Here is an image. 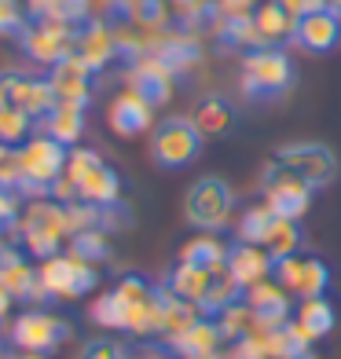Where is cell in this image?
<instances>
[{
	"mask_svg": "<svg viewBox=\"0 0 341 359\" xmlns=\"http://www.w3.org/2000/svg\"><path fill=\"white\" fill-rule=\"evenodd\" d=\"M330 11H337V15H341V0H330Z\"/></svg>",
	"mask_w": 341,
	"mask_h": 359,
	"instance_id": "44",
	"label": "cell"
},
{
	"mask_svg": "<svg viewBox=\"0 0 341 359\" xmlns=\"http://www.w3.org/2000/svg\"><path fill=\"white\" fill-rule=\"evenodd\" d=\"M202 359H224V355H220V352H213V355H202Z\"/></svg>",
	"mask_w": 341,
	"mask_h": 359,
	"instance_id": "45",
	"label": "cell"
},
{
	"mask_svg": "<svg viewBox=\"0 0 341 359\" xmlns=\"http://www.w3.org/2000/svg\"><path fill=\"white\" fill-rule=\"evenodd\" d=\"M48 85L55 92V103H81L88 107L92 100V70L77 55H67L48 70Z\"/></svg>",
	"mask_w": 341,
	"mask_h": 359,
	"instance_id": "15",
	"label": "cell"
},
{
	"mask_svg": "<svg viewBox=\"0 0 341 359\" xmlns=\"http://www.w3.org/2000/svg\"><path fill=\"white\" fill-rule=\"evenodd\" d=\"M74 41H77V26L70 22H59V19H37L22 29V52L41 62V67L52 70L55 62H62L67 55H74Z\"/></svg>",
	"mask_w": 341,
	"mask_h": 359,
	"instance_id": "10",
	"label": "cell"
},
{
	"mask_svg": "<svg viewBox=\"0 0 341 359\" xmlns=\"http://www.w3.org/2000/svg\"><path fill=\"white\" fill-rule=\"evenodd\" d=\"M26 26H29L26 4H19V0H0V37L19 41Z\"/></svg>",
	"mask_w": 341,
	"mask_h": 359,
	"instance_id": "36",
	"label": "cell"
},
{
	"mask_svg": "<svg viewBox=\"0 0 341 359\" xmlns=\"http://www.w3.org/2000/svg\"><path fill=\"white\" fill-rule=\"evenodd\" d=\"M128 88H133L140 100H147L151 107H161V103H169V95H173V74L161 59L143 55V59L133 62V70H128Z\"/></svg>",
	"mask_w": 341,
	"mask_h": 359,
	"instance_id": "16",
	"label": "cell"
},
{
	"mask_svg": "<svg viewBox=\"0 0 341 359\" xmlns=\"http://www.w3.org/2000/svg\"><path fill=\"white\" fill-rule=\"evenodd\" d=\"M11 304H15V301L8 297V290H4V286H0V319H4V316L11 312Z\"/></svg>",
	"mask_w": 341,
	"mask_h": 359,
	"instance_id": "42",
	"label": "cell"
},
{
	"mask_svg": "<svg viewBox=\"0 0 341 359\" xmlns=\"http://www.w3.org/2000/svg\"><path fill=\"white\" fill-rule=\"evenodd\" d=\"M232 209H235V191L224 184L220 176H202L194 180L191 191H187V202H184V213L191 220V227L199 231H220V227L232 220Z\"/></svg>",
	"mask_w": 341,
	"mask_h": 359,
	"instance_id": "6",
	"label": "cell"
},
{
	"mask_svg": "<svg viewBox=\"0 0 341 359\" xmlns=\"http://www.w3.org/2000/svg\"><path fill=\"white\" fill-rule=\"evenodd\" d=\"M161 293H166V308H161V334H166V341H173V337H180L187 326H194L202 319V308L191 304V301L173 297L166 286H161Z\"/></svg>",
	"mask_w": 341,
	"mask_h": 359,
	"instance_id": "29",
	"label": "cell"
},
{
	"mask_svg": "<svg viewBox=\"0 0 341 359\" xmlns=\"http://www.w3.org/2000/svg\"><path fill=\"white\" fill-rule=\"evenodd\" d=\"M125 359H176V352L169 345H158V341H140L125 352Z\"/></svg>",
	"mask_w": 341,
	"mask_h": 359,
	"instance_id": "40",
	"label": "cell"
},
{
	"mask_svg": "<svg viewBox=\"0 0 341 359\" xmlns=\"http://www.w3.org/2000/svg\"><path fill=\"white\" fill-rule=\"evenodd\" d=\"M180 260H184V264H194V268H206V271H220V268H224V260H227V246H224L217 235L202 231L199 238L184 242Z\"/></svg>",
	"mask_w": 341,
	"mask_h": 359,
	"instance_id": "25",
	"label": "cell"
},
{
	"mask_svg": "<svg viewBox=\"0 0 341 359\" xmlns=\"http://www.w3.org/2000/svg\"><path fill=\"white\" fill-rule=\"evenodd\" d=\"M191 121L206 140H213V136L232 133L235 121H239V110L232 107V100H224V95H206V100H199V107H194Z\"/></svg>",
	"mask_w": 341,
	"mask_h": 359,
	"instance_id": "22",
	"label": "cell"
},
{
	"mask_svg": "<svg viewBox=\"0 0 341 359\" xmlns=\"http://www.w3.org/2000/svg\"><path fill=\"white\" fill-rule=\"evenodd\" d=\"M250 19H253V34H257V44L261 48H279L283 41H294L297 15L290 11L283 0H265V4H257V11Z\"/></svg>",
	"mask_w": 341,
	"mask_h": 359,
	"instance_id": "18",
	"label": "cell"
},
{
	"mask_svg": "<svg viewBox=\"0 0 341 359\" xmlns=\"http://www.w3.org/2000/svg\"><path fill=\"white\" fill-rule=\"evenodd\" d=\"M67 158H70V147H62L59 140L44 136V133L29 136L19 147V165H22V176H26V194L48 198L52 184L67 172Z\"/></svg>",
	"mask_w": 341,
	"mask_h": 359,
	"instance_id": "4",
	"label": "cell"
},
{
	"mask_svg": "<svg viewBox=\"0 0 341 359\" xmlns=\"http://www.w3.org/2000/svg\"><path fill=\"white\" fill-rule=\"evenodd\" d=\"M297 70L283 48H253L242 59V92L250 100H279L294 88Z\"/></svg>",
	"mask_w": 341,
	"mask_h": 359,
	"instance_id": "2",
	"label": "cell"
},
{
	"mask_svg": "<svg viewBox=\"0 0 341 359\" xmlns=\"http://www.w3.org/2000/svg\"><path fill=\"white\" fill-rule=\"evenodd\" d=\"M202 143L206 136L191 118H166L151 133V158L158 169H184L202 154Z\"/></svg>",
	"mask_w": 341,
	"mask_h": 359,
	"instance_id": "7",
	"label": "cell"
},
{
	"mask_svg": "<svg viewBox=\"0 0 341 359\" xmlns=\"http://www.w3.org/2000/svg\"><path fill=\"white\" fill-rule=\"evenodd\" d=\"M34 118L19 107H0V147H22L34 133Z\"/></svg>",
	"mask_w": 341,
	"mask_h": 359,
	"instance_id": "30",
	"label": "cell"
},
{
	"mask_svg": "<svg viewBox=\"0 0 341 359\" xmlns=\"http://www.w3.org/2000/svg\"><path fill=\"white\" fill-rule=\"evenodd\" d=\"M294 44H301L312 55H327L341 44V15L330 8H308L305 15H297L294 26Z\"/></svg>",
	"mask_w": 341,
	"mask_h": 359,
	"instance_id": "13",
	"label": "cell"
},
{
	"mask_svg": "<svg viewBox=\"0 0 341 359\" xmlns=\"http://www.w3.org/2000/svg\"><path fill=\"white\" fill-rule=\"evenodd\" d=\"M92 323L95 326H103V330H125V312H121V301H118V293L107 290L100 301L92 304Z\"/></svg>",
	"mask_w": 341,
	"mask_h": 359,
	"instance_id": "34",
	"label": "cell"
},
{
	"mask_svg": "<svg viewBox=\"0 0 341 359\" xmlns=\"http://www.w3.org/2000/svg\"><path fill=\"white\" fill-rule=\"evenodd\" d=\"M213 319H217V326H220L224 341H239V337L253 334V308L246 304V297L235 301V304H227L224 312H217Z\"/></svg>",
	"mask_w": 341,
	"mask_h": 359,
	"instance_id": "31",
	"label": "cell"
},
{
	"mask_svg": "<svg viewBox=\"0 0 341 359\" xmlns=\"http://www.w3.org/2000/svg\"><path fill=\"white\" fill-rule=\"evenodd\" d=\"M74 55L85 62L92 74L107 70L118 59V34L107 19H88L85 26H77V41H74Z\"/></svg>",
	"mask_w": 341,
	"mask_h": 359,
	"instance_id": "14",
	"label": "cell"
},
{
	"mask_svg": "<svg viewBox=\"0 0 341 359\" xmlns=\"http://www.w3.org/2000/svg\"><path fill=\"white\" fill-rule=\"evenodd\" d=\"M4 359H44L41 352H15V355H4Z\"/></svg>",
	"mask_w": 341,
	"mask_h": 359,
	"instance_id": "43",
	"label": "cell"
},
{
	"mask_svg": "<svg viewBox=\"0 0 341 359\" xmlns=\"http://www.w3.org/2000/svg\"><path fill=\"white\" fill-rule=\"evenodd\" d=\"M209 279H213V271H206V268H194V264H184V260H176V268L166 275V286L173 297H180V301H191V304H202L206 297V290H209Z\"/></svg>",
	"mask_w": 341,
	"mask_h": 359,
	"instance_id": "24",
	"label": "cell"
},
{
	"mask_svg": "<svg viewBox=\"0 0 341 359\" xmlns=\"http://www.w3.org/2000/svg\"><path fill=\"white\" fill-rule=\"evenodd\" d=\"M272 220H275V213H272L265 202H261V205H250L246 213H242V220H239V242L261 246L265 235H268V227H272Z\"/></svg>",
	"mask_w": 341,
	"mask_h": 359,
	"instance_id": "33",
	"label": "cell"
},
{
	"mask_svg": "<svg viewBox=\"0 0 341 359\" xmlns=\"http://www.w3.org/2000/svg\"><path fill=\"white\" fill-rule=\"evenodd\" d=\"M67 180L74 184L77 198L88 202V205H114V202H121V176L114 172L95 151H88V147H70Z\"/></svg>",
	"mask_w": 341,
	"mask_h": 359,
	"instance_id": "3",
	"label": "cell"
},
{
	"mask_svg": "<svg viewBox=\"0 0 341 359\" xmlns=\"http://www.w3.org/2000/svg\"><path fill=\"white\" fill-rule=\"evenodd\" d=\"M74 334V326L55 316V312H48V308H26V312L11 323V345L19 348V352H52L59 348L62 341H70Z\"/></svg>",
	"mask_w": 341,
	"mask_h": 359,
	"instance_id": "9",
	"label": "cell"
},
{
	"mask_svg": "<svg viewBox=\"0 0 341 359\" xmlns=\"http://www.w3.org/2000/svg\"><path fill=\"white\" fill-rule=\"evenodd\" d=\"M261 194H265V205L272 209V213L286 217V220H301L308 213V202H312V187L275 158L261 172Z\"/></svg>",
	"mask_w": 341,
	"mask_h": 359,
	"instance_id": "8",
	"label": "cell"
},
{
	"mask_svg": "<svg viewBox=\"0 0 341 359\" xmlns=\"http://www.w3.org/2000/svg\"><path fill=\"white\" fill-rule=\"evenodd\" d=\"M224 268L235 275V283H239L242 290H250V286H257V283L272 279L275 260L268 257V250H265V246L235 242V246H227V260H224Z\"/></svg>",
	"mask_w": 341,
	"mask_h": 359,
	"instance_id": "19",
	"label": "cell"
},
{
	"mask_svg": "<svg viewBox=\"0 0 341 359\" xmlns=\"http://www.w3.org/2000/svg\"><path fill=\"white\" fill-rule=\"evenodd\" d=\"M275 161H283L290 172H297L308 187H330L334 176H337V154L330 151L327 143H286L279 147Z\"/></svg>",
	"mask_w": 341,
	"mask_h": 359,
	"instance_id": "11",
	"label": "cell"
},
{
	"mask_svg": "<svg viewBox=\"0 0 341 359\" xmlns=\"http://www.w3.org/2000/svg\"><path fill=\"white\" fill-rule=\"evenodd\" d=\"M70 253H77L81 260H88V264H103V260H110V238L100 227L77 231V235H70Z\"/></svg>",
	"mask_w": 341,
	"mask_h": 359,
	"instance_id": "32",
	"label": "cell"
},
{
	"mask_svg": "<svg viewBox=\"0 0 341 359\" xmlns=\"http://www.w3.org/2000/svg\"><path fill=\"white\" fill-rule=\"evenodd\" d=\"M107 121H110V128H114L118 136L133 140V136H140V133H147V128H151L154 107H151L147 100H140L133 88H125L121 95H114V100H110Z\"/></svg>",
	"mask_w": 341,
	"mask_h": 359,
	"instance_id": "17",
	"label": "cell"
},
{
	"mask_svg": "<svg viewBox=\"0 0 341 359\" xmlns=\"http://www.w3.org/2000/svg\"><path fill=\"white\" fill-rule=\"evenodd\" d=\"M166 345H169L176 355H180V359H202V355L220 352L224 334H220V326H217V319H213V316H202L194 326H187V330H184L180 337L166 341Z\"/></svg>",
	"mask_w": 341,
	"mask_h": 359,
	"instance_id": "21",
	"label": "cell"
},
{
	"mask_svg": "<svg viewBox=\"0 0 341 359\" xmlns=\"http://www.w3.org/2000/svg\"><path fill=\"white\" fill-rule=\"evenodd\" d=\"M125 352L128 348L114 337H92V341H85V348H81L77 359H125Z\"/></svg>",
	"mask_w": 341,
	"mask_h": 359,
	"instance_id": "37",
	"label": "cell"
},
{
	"mask_svg": "<svg viewBox=\"0 0 341 359\" xmlns=\"http://www.w3.org/2000/svg\"><path fill=\"white\" fill-rule=\"evenodd\" d=\"M11 238L22 246L26 257L48 260L62 253V242H70V224H67V205L55 198H34L19 209Z\"/></svg>",
	"mask_w": 341,
	"mask_h": 359,
	"instance_id": "1",
	"label": "cell"
},
{
	"mask_svg": "<svg viewBox=\"0 0 341 359\" xmlns=\"http://www.w3.org/2000/svg\"><path fill=\"white\" fill-rule=\"evenodd\" d=\"M19 194H11L0 187V238H8L15 231V220H19Z\"/></svg>",
	"mask_w": 341,
	"mask_h": 359,
	"instance_id": "39",
	"label": "cell"
},
{
	"mask_svg": "<svg viewBox=\"0 0 341 359\" xmlns=\"http://www.w3.org/2000/svg\"><path fill=\"white\" fill-rule=\"evenodd\" d=\"M41 133L59 140L62 147H77L81 133H85V107L81 103H55L41 118Z\"/></svg>",
	"mask_w": 341,
	"mask_h": 359,
	"instance_id": "23",
	"label": "cell"
},
{
	"mask_svg": "<svg viewBox=\"0 0 341 359\" xmlns=\"http://www.w3.org/2000/svg\"><path fill=\"white\" fill-rule=\"evenodd\" d=\"M220 19H246L257 11V0H217Z\"/></svg>",
	"mask_w": 341,
	"mask_h": 359,
	"instance_id": "41",
	"label": "cell"
},
{
	"mask_svg": "<svg viewBox=\"0 0 341 359\" xmlns=\"http://www.w3.org/2000/svg\"><path fill=\"white\" fill-rule=\"evenodd\" d=\"M272 279L279 283L286 293H297L301 301H308V297H323V293H327L330 268L323 264L319 257H312V253H294V257L275 260Z\"/></svg>",
	"mask_w": 341,
	"mask_h": 359,
	"instance_id": "12",
	"label": "cell"
},
{
	"mask_svg": "<svg viewBox=\"0 0 341 359\" xmlns=\"http://www.w3.org/2000/svg\"><path fill=\"white\" fill-rule=\"evenodd\" d=\"M294 319L301 323V330L312 337V341L327 337V334L334 330V323H337V316H334V308H330L327 297H308V301H301Z\"/></svg>",
	"mask_w": 341,
	"mask_h": 359,
	"instance_id": "28",
	"label": "cell"
},
{
	"mask_svg": "<svg viewBox=\"0 0 341 359\" xmlns=\"http://www.w3.org/2000/svg\"><path fill=\"white\" fill-rule=\"evenodd\" d=\"M261 246L268 250V257H272V260H283V257L301 253V246H305L301 224H297V220H286V217H275Z\"/></svg>",
	"mask_w": 341,
	"mask_h": 359,
	"instance_id": "26",
	"label": "cell"
},
{
	"mask_svg": "<svg viewBox=\"0 0 341 359\" xmlns=\"http://www.w3.org/2000/svg\"><path fill=\"white\" fill-rule=\"evenodd\" d=\"M41 286L48 293V301H77L85 297V293H92L95 286H100V271H95V264H88V260H81L77 253H55L41 260Z\"/></svg>",
	"mask_w": 341,
	"mask_h": 359,
	"instance_id": "5",
	"label": "cell"
},
{
	"mask_svg": "<svg viewBox=\"0 0 341 359\" xmlns=\"http://www.w3.org/2000/svg\"><path fill=\"white\" fill-rule=\"evenodd\" d=\"M242 297H246V290L235 283L232 271L220 268V271H213V279H209V290H206V297H202L199 308H202V316H217V312H224L227 304H235Z\"/></svg>",
	"mask_w": 341,
	"mask_h": 359,
	"instance_id": "27",
	"label": "cell"
},
{
	"mask_svg": "<svg viewBox=\"0 0 341 359\" xmlns=\"http://www.w3.org/2000/svg\"><path fill=\"white\" fill-rule=\"evenodd\" d=\"M224 359H272V355L265 352V341H261V337L246 334V337L232 341V348L224 352Z\"/></svg>",
	"mask_w": 341,
	"mask_h": 359,
	"instance_id": "38",
	"label": "cell"
},
{
	"mask_svg": "<svg viewBox=\"0 0 341 359\" xmlns=\"http://www.w3.org/2000/svg\"><path fill=\"white\" fill-rule=\"evenodd\" d=\"M0 187L11 194H26V176L19 165V147H0Z\"/></svg>",
	"mask_w": 341,
	"mask_h": 359,
	"instance_id": "35",
	"label": "cell"
},
{
	"mask_svg": "<svg viewBox=\"0 0 341 359\" xmlns=\"http://www.w3.org/2000/svg\"><path fill=\"white\" fill-rule=\"evenodd\" d=\"M0 286L8 290L11 301H48V293L41 286V271L29 264L26 253H19L8 264H0Z\"/></svg>",
	"mask_w": 341,
	"mask_h": 359,
	"instance_id": "20",
	"label": "cell"
}]
</instances>
